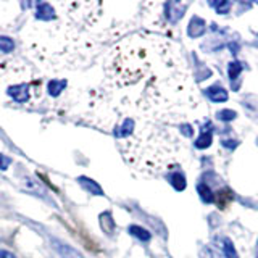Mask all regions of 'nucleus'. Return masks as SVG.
I'll list each match as a JSON object with an SVG mask.
<instances>
[{
	"label": "nucleus",
	"instance_id": "nucleus-11",
	"mask_svg": "<svg viewBox=\"0 0 258 258\" xmlns=\"http://www.w3.org/2000/svg\"><path fill=\"white\" fill-rule=\"evenodd\" d=\"M199 194H200V199L204 200L205 204H212V202H215V194L207 184H199Z\"/></svg>",
	"mask_w": 258,
	"mask_h": 258
},
{
	"label": "nucleus",
	"instance_id": "nucleus-16",
	"mask_svg": "<svg viewBox=\"0 0 258 258\" xmlns=\"http://www.w3.org/2000/svg\"><path fill=\"white\" fill-rule=\"evenodd\" d=\"M13 48H15V42L10 37L0 36V50L8 53V52H13Z\"/></svg>",
	"mask_w": 258,
	"mask_h": 258
},
{
	"label": "nucleus",
	"instance_id": "nucleus-14",
	"mask_svg": "<svg viewBox=\"0 0 258 258\" xmlns=\"http://www.w3.org/2000/svg\"><path fill=\"white\" fill-rule=\"evenodd\" d=\"M129 232H131L133 236L139 237L141 240H149L150 239V232L145 231L144 228H141V226H131V228H129Z\"/></svg>",
	"mask_w": 258,
	"mask_h": 258
},
{
	"label": "nucleus",
	"instance_id": "nucleus-15",
	"mask_svg": "<svg viewBox=\"0 0 258 258\" xmlns=\"http://www.w3.org/2000/svg\"><path fill=\"white\" fill-rule=\"evenodd\" d=\"M223 252L226 258H237L236 248H234L232 242L229 239H223Z\"/></svg>",
	"mask_w": 258,
	"mask_h": 258
},
{
	"label": "nucleus",
	"instance_id": "nucleus-5",
	"mask_svg": "<svg viewBox=\"0 0 258 258\" xmlns=\"http://www.w3.org/2000/svg\"><path fill=\"white\" fill-rule=\"evenodd\" d=\"M166 8V16H168V20L171 21V23H176V21H179L182 18V15L185 12V8H187V5H184V4H174V2H169L165 5Z\"/></svg>",
	"mask_w": 258,
	"mask_h": 258
},
{
	"label": "nucleus",
	"instance_id": "nucleus-4",
	"mask_svg": "<svg viewBox=\"0 0 258 258\" xmlns=\"http://www.w3.org/2000/svg\"><path fill=\"white\" fill-rule=\"evenodd\" d=\"M52 244H53V248L56 250V252H58V255L61 258H84V255L81 253V252H78L75 247L64 244V242H61L58 239H53Z\"/></svg>",
	"mask_w": 258,
	"mask_h": 258
},
{
	"label": "nucleus",
	"instance_id": "nucleus-8",
	"mask_svg": "<svg viewBox=\"0 0 258 258\" xmlns=\"http://www.w3.org/2000/svg\"><path fill=\"white\" fill-rule=\"evenodd\" d=\"M207 95L210 97V100H213V102H224V100H228V92H226L223 87H218V86L208 87L207 89Z\"/></svg>",
	"mask_w": 258,
	"mask_h": 258
},
{
	"label": "nucleus",
	"instance_id": "nucleus-10",
	"mask_svg": "<svg viewBox=\"0 0 258 258\" xmlns=\"http://www.w3.org/2000/svg\"><path fill=\"white\" fill-rule=\"evenodd\" d=\"M212 141H213V136H212V129H205V131H202L200 137L196 142V147L197 149H207L212 145Z\"/></svg>",
	"mask_w": 258,
	"mask_h": 258
},
{
	"label": "nucleus",
	"instance_id": "nucleus-20",
	"mask_svg": "<svg viewBox=\"0 0 258 258\" xmlns=\"http://www.w3.org/2000/svg\"><path fill=\"white\" fill-rule=\"evenodd\" d=\"M218 118H220L221 121H231L236 118V111H232V110H221V111H218Z\"/></svg>",
	"mask_w": 258,
	"mask_h": 258
},
{
	"label": "nucleus",
	"instance_id": "nucleus-7",
	"mask_svg": "<svg viewBox=\"0 0 258 258\" xmlns=\"http://www.w3.org/2000/svg\"><path fill=\"white\" fill-rule=\"evenodd\" d=\"M78 182L83 185V189H86L89 194H94V196H103V190H102L100 185L97 182H94L92 179H89V177L81 176L78 179Z\"/></svg>",
	"mask_w": 258,
	"mask_h": 258
},
{
	"label": "nucleus",
	"instance_id": "nucleus-23",
	"mask_svg": "<svg viewBox=\"0 0 258 258\" xmlns=\"http://www.w3.org/2000/svg\"><path fill=\"white\" fill-rule=\"evenodd\" d=\"M0 258H16L12 252H8V250H2L0 248Z\"/></svg>",
	"mask_w": 258,
	"mask_h": 258
},
{
	"label": "nucleus",
	"instance_id": "nucleus-21",
	"mask_svg": "<svg viewBox=\"0 0 258 258\" xmlns=\"http://www.w3.org/2000/svg\"><path fill=\"white\" fill-rule=\"evenodd\" d=\"M213 7L216 8V12L218 13H228V10H229V7H231V4L229 2H216V4H213Z\"/></svg>",
	"mask_w": 258,
	"mask_h": 258
},
{
	"label": "nucleus",
	"instance_id": "nucleus-17",
	"mask_svg": "<svg viewBox=\"0 0 258 258\" xmlns=\"http://www.w3.org/2000/svg\"><path fill=\"white\" fill-rule=\"evenodd\" d=\"M67 84H68L67 81H52V83H48L47 91L50 92L52 95H55V94H58L60 91H63V87Z\"/></svg>",
	"mask_w": 258,
	"mask_h": 258
},
{
	"label": "nucleus",
	"instance_id": "nucleus-9",
	"mask_svg": "<svg viewBox=\"0 0 258 258\" xmlns=\"http://www.w3.org/2000/svg\"><path fill=\"white\" fill-rule=\"evenodd\" d=\"M204 21H202L200 18H197V16H194L190 24H189V28H187V34L190 37H199L204 34Z\"/></svg>",
	"mask_w": 258,
	"mask_h": 258
},
{
	"label": "nucleus",
	"instance_id": "nucleus-1",
	"mask_svg": "<svg viewBox=\"0 0 258 258\" xmlns=\"http://www.w3.org/2000/svg\"><path fill=\"white\" fill-rule=\"evenodd\" d=\"M100 91L116 115V142L133 129L177 134L174 127L199 105L190 70L177 48L149 34L129 36L113 47Z\"/></svg>",
	"mask_w": 258,
	"mask_h": 258
},
{
	"label": "nucleus",
	"instance_id": "nucleus-6",
	"mask_svg": "<svg viewBox=\"0 0 258 258\" xmlns=\"http://www.w3.org/2000/svg\"><path fill=\"white\" fill-rule=\"evenodd\" d=\"M232 200H234V194L231 189L228 187H224L221 190H218L215 194V204L216 207L220 208V210H224V208H228L231 204H232Z\"/></svg>",
	"mask_w": 258,
	"mask_h": 258
},
{
	"label": "nucleus",
	"instance_id": "nucleus-18",
	"mask_svg": "<svg viewBox=\"0 0 258 258\" xmlns=\"http://www.w3.org/2000/svg\"><path fill=\"white\" fill-rule=\"evenodd\" d=\"M202 258H223V255L216 247H205L204 252H202Z\"/></svg>",
	"mask_w": 258,
	"mask_h": 258
},
{
	"label": "nucleus",
	"instance_id": "nucleus-22",
	"mask_svg": "<svg viewBox=\"0 0 258 258\" xmlns=\"http://www.w3.org/2000/svg\"><path fill=\"white\" fill-rule=\"evenodd\" d=\"M10 163H12V160L0 153V169H7L8 166H10Z\"/></svg>",
	"mask_w": 258,
	"mask_h": 258
},
{
	"label": "nucleus",
	"instance_id": "nucleus-3",
	"mask_svg": "<svg viewBox=\"0 0 258 258\" xmlns=\"http://www.w3.org/2000/svg\"><path fill=\"white\" fill-rule=\"evenodd\" d=\"M45 81L29 63L18 58L0 60V105L34 108L44 99Z\"/></svg>",
	"mask_w": 258,
	"mask_h": 258
},
{
	"label": "nucleus",
	"instance_id": "nucleus-13",
	"mask_svg": "<svg viewBox=\"0 0 258 258\" xmlns=\"http://www.w3.org/2000/svg\"><path fill=\"white\" fill-rule=\"evenodd\" d=\"M169 181H171L173 184V187L176 190H184L185 189V177L181 174V173H174L169 176Z\"/></svg>",
	"mask_w": 258,
	"mask_h": 258
},
{
	"label": "nucleus",
	"instance_id": "nucleus-12",
	"mask_svg": "<svg viewBox=\"0 0 258 258\" xmlns=\"http://www.w3.org/2000/svg\"><path fill=\"white\" fill-rule=\"evenodd\" d=\"M100 226L107 234H111L113 229H115V223H113V218H111V215L108 212L100 215Z\"/></svg>",
	"mask_w": 258,
	"mask_h": 258
},
{
	"label": "nucleus",
	"instance_id": "nucleus-19",
	"mask_svg": "<svg viewBox=\"0 0 258 258\" xmlns=\"http://www.w3.org/2000/svg\"><path fill=\"white\" fill-rule=\"evenodd\" d=\"M228 71H229V78L234 81V79H237V76L240 75V71H242V67H240V63H236V61H232L228 64Z\"/></svg>",
	"mask_w": 258,
	"mask_h": 258
},
{
	"label": "nucleus",
	"instance_id": "nucleus-2",
	"mask_svg": "<svg viewBox=\"0 0 258 258\" xmlns=\"http://www.w3.org/2000/svg\"><path fill=\"white\" fill-rule=\"evenodd\" d=\"M28 29L26 47L31 55L48 70H67L75 68L78 63L86 60L91 44L83 37L75 24L63 20L60 23L48 21L32 24Z\"/></svg>",
	"mask_w": 258,
	"mask_h": 258
}]
</instances>
